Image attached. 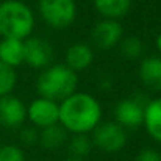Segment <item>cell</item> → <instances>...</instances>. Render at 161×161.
I'll return each mask as SVG.
<instances>
[{"label":"cell","instance_id":"cell-1","mask_svg":"<svg viewBox=\"0 0 161 161\" xmlns=\"http://www.w3.org/2000/svg\"><path fill=\"white\" fill-rule=\"evenodd\" d=\"M100 102L88 92L75 91L58 103V124L70 135H89L102 122Z\"/></svg>","mask_w":161,"mask_h":161},{"label":"cell","instance_id":"cell-2","mask_svg":"<svg viewBox=\"0 0 161 161\" xmlns=\"http://www.w3.org/2000/svg\"><path fill=\"white\" fill-rule=\"evenodd\" d=\"M78 77L66 64H50L39 74L36 80V91L39 97L59 103L77 91Z\"/></svg>","mask_w":161,"mask_h":161},{"label":"cell","instance_id":"cell-3","mask_svg":"<svg viewBox=\"0 0 161 161\" xmlns=\"http://www.w3.org/2000/svg\"><path fill=\"white\" fill-rule=\"evenodd\" d=\"M35 28V14L22 0L0 2V38L27 39Z\"/></svg>","mask_w":161,"mask_h":161},{"label":"cell","instance_id":"cell-4","mask_svg":"<svg viewBox=\"0 0 161 161\" xmlns=\"http://www.w3.org/2000/svg\"><path fill=\"white\" fill-rule=\"evenodd\" d=\"M41 19L55 30H66L77 19L75 0H38Z\"/></svg>","mask_w":161,"mask_h":161},{"label":"cell","instance_id":"cell-5","mask_svg":"<svg viewBox=\"0 0 161 161\" xmlns=\"http://www.w3.org/2000/svg\"><path fill=\"white\" fill-rule=\"evenodd\" d=\"M91 141L96 149L103 153H117L127 146V130L114 120H102L91 133Z\"/></svg>","mask_w":161,"mask_h":161},{"label":"cell","instance_id":"cell-6","mask_svg":"<svg viewBox=\"0 0 161 161\" xmlns=\"http://www.w3.org/2000/svg\"><path fill=\"white\" fill-rule=\"evenodd\" d=\"M146 103H142L138 97H127L119 100L114 107V122H117L125 130H135L142 127Z\"/></svg>","mask_w":161,"mask_h":161},{"label":"cell","instance_id":"cell-7","mask_svg":"<svg viewBox=\"0 0 161 161\" xmlns=\"http://www.w3.org/2000/svg\"><path fill=\"white\" fill-rule=\"evenodd\" d=\"M53 49L49 41L39 36L24 39V63L33 69H46L52 64Z\"/></svg>","mask_w":161,"mask_h":161},{"label":"cell","instance_id":"cell-8","mask_svg":"<svg viewBox=\"0 0 161 161\" xmlns=\"http://www.w3.org/2000/svg\"><path fill=\"white\" fill-rule=\"evenodd\" d=\"M27 120L38 130L58 124V103L44 97L31 100L27 107Z\"/></svg>","mask_w":161,"mask_h":161},{"label":"cell","instance_id":"cell-9","mask_svg":"<svg viewBox=\"0 0 161 161\" xmlns=\"http://www.w3.org/2000/svg\"><path fill=\"white\" fill-rule=\"evenodd\" d=\"M124 36V30L119 20L111 19H102L97 22L91 31V39L100 50H109L116 47Z\"/></svg>","mask_w":161,"mask_h":161},{"label":"cell","instance_id":"cell-10","mask_svg":"<svg viewBox=\"0 0 161 161\" xmlns=\"http://www.w3.org/2000/svg\"><path fill=\"white\" fill-rule=\"evenodd\" d=\"M27 120V107L24 102L9 94L0 97V125L6 128H19Z\"/></svg>","mask_w":161,"mask_h":161},{"label":"cell","instance_id":"cell-11","mask_svg":"<svg viewBox=\"0 0 161 161\" xmlns=\"http://www.w3.org/2000/svg\"><path fill=\"white\" fill-rule=\"evenodd\" d=\"M138 77L149 92H161V56H146L139 63Z\"/></svg>","mask_w":161,"mask_h":161},{"label":"cell","instance_id":"cell-12","mask_svg":"<svg viewBox=\"0 0 161 161\" xmlns=\"http://www.w3.org/2000/svg\"><path fill=\"white\" fill-rule=\"evenodd\" d=\"M94 61V49L86 42H75L70 47H67L64 55V64L74 70H86Z\"/></svg>","mask_w":161,"mask_h":161},{"label":"cell","instance_id":"cell-13","mask_svg":"<svg viewBox=\"0 0 161 161\" xmlns=\"http://www.w3.org/2000/svg\"><path fill=\"white\" fill-rule=\"evenodd\" d=\"M142 125L147 135L161 146V96L150 99L144 107V120Z\"/></svg>","mask_w":161,"mask_h":161},{"label":"cell","instance_id":"cell-14","mask_svg":"<svg viewBox=\"0 0 161 161\" xmlns=\"http://www.w3.org/2000/svg\"><path fill=\"white\" fill-rule=\"evenodd\" d=\"M96 11L103 17L111 20H119L128 14L131 9V0H92Z\"/></svg>","mask_w":161,"mask_h":161},{"label":"cell","instance_id":"cell-15","mask_svg":"<svg viewBox=\"0 0 161 161\" xmlns=\"http://www.w3.org/2000/svg\"><path fill=\"white\" fill-rule=\"evenodd\" d=\"M0 61L9 67H17L24 63V41L5 38L0 41Z\"/></svg>","mask_w":161,"mask_h":161},{"label":"cell","instance_id":"cell-16","mask_svg":"<svg viewBox=\"0 0 161 161\" xmlns=\"http://www.w3.org/2000/svg\"><path fill=\"white\" fill-rule=\"evenodd\" d=\"M69 133L59 125L55 124L50 127L41 128L39 130V136H38V144L46 149V150H56L59 147H63L67 142V136Z\"/></svg>","mask_w":161,"mask_h":161},{"label":"cell","instance_id":"cell-17","mask_svg":"<svg viewBox=\"0 0 161 161\" xmlns=\"http://www.w3.org/2000/svg\"><path fill=\"white\" fill-rule=\"evenodd\" d=\"M67 150H69V157H75V158H86L91 150H92V141L89 135H70V138H67Z\"/></svg>","mask_w":161,"mask_h":161},{"label":"cell","instance_id":"cell-18","mask_svg":"<svg viewBox=\"0 0 161 161\" xmlns=\"http://www.w3.org/2000/svg\"><path fill=\"white\" fill-rule=\"evenodd\" d=\"M17 83V74L14 67H9L0 61V97L9 96Z\"/></svg>","mask_w":161,"mask_h":161},{"label":"cell","instance_id":"cell-19","mask_svg":"<svg viewBox=\"0 0 161 161\" xmlns=\"http://www.w3.org/2000/svg\"><path fill=\"white\" fill-rule=\"evenodd\" d=\"M119 44H120V53L128 59H136L144 52V44L138 36L124 38Z\"/></svg>","mask_w":161,"mask_h":161},{"label":"cell","instance_id":"cell-20","mask_svg":"<svg viewBox=\"0 0 161 161\" xmlns=\"http://www.w3.org/2000/svg\"><path fill=\"white\" fill-rule=\"evenodd\" d=\"M0 161H27L25 152L16 144L0 146Z\"/></svg>","mask_w":161,"mask_h":161},{"label":"cell","instance_id":"cell-21","mask_svg":"<svg viewBox=\"0 0 161 161\" xmlns=\"http://www.w3.org/2000/svg\"><path fill=\"white\" fill-rule=\"evenodd\" d=\"M38 136H39V130L35 127H25L20 130V142L24 146H35L38 144Z\"/></svg>","mask_w":161,"mask_h":161},{"label":"cell","instance_id":"cell-22","mask_svg":"<svg viewBox=\"0 0 161 161\" xmlns=\"http://www.w3.org/2000/svg\"><path fill=\"white\" fill-rule=\"evenodd\" d=\"M133 161H161V153L153 147H144L138 152Z\"/></svg>","mask_w":161,"mask_h":161},{"label":"cell","instance_id":"cell-23","mask_svg":"<svg viewBox=\"0 0 161 161\" xmlns=\"http://www.w3.org/2000/svg\"><path fill=\"white\" fill-rule=\"evenodd\" d=\"M155 44H157V49L160 52V56H161V31L157 35V39H155Z\"/></svg>","mask_w":161,"mask_h":161},{"label":"cell","instance_id":"cell-24","mask_svg":"<svg viewBox=\"0 0 161 161\" xmlns=\"http://www.w3.org/2000/svg\"><path fill=\"white\" fill-rule=\"evenodd\" d=\"M61 161H86V160H83V158H75V157H67V158H64V160H61Z\"/></svg>","mask_w":161,"mask_h":161}]
</instances>
